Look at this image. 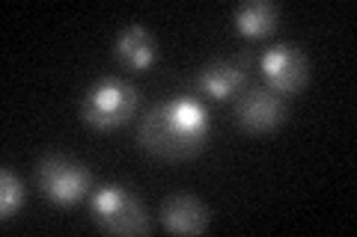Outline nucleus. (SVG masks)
<instances>
[{
	"label": "nucleus",
	"mask_w": 357,
	"mask_h": 237,
	"mask_svg": "<svg viewBox=\"0 0 357 237\" xmlns=\"http://www.w3.org/2000/svg\"><path fill=\"white\" fill-rule=\"evenodd\" d=\"M86 211L93 222L107 234H149L152 220L134 190L122 184H102L89 190Z\"/></svg>",
	"instance_id": "2"
},
{
	"label": "nucleus",
	"mask_w": 357,
	"mask_h": 237,
	"mask_svg": "<svg viewBox=\"0 0 357 237\" xmlns=\"http://www.w3.org/2000/svg\"><path fill=\"white\" fill-rule=\"evenodd\" d=\"M158 222L170 234H203L211 222V211L197 196L178 193L164 199V205L158 211Z\"/></svg>",
	"instance_id": "7"
},
{
	"label": "nucleus",
	"mask_w": 357,
	"mask_h": 237,
	"mask_svg": "<svg viewBox=\"0 0 357 237\" xmlns=\"http://www.w3.org/2000/svg\"><path fill=\"white\" fill-rule=\"evenodd\" d=\"M211 131L208 107L191 95L149 107L137 125V142L161 161H185L206 149Z\"/></svg>",
	"instance_id": "1"
},
{
	"label": "nucleus",
	"mask_w": 357,
	"mask_h": 237,
	"mask_svg": "<svg viewBox=\"0 0 357 237\" xmlns=\"http://www.w3.org/2000/svg\"><path fill=\"white\" fill-rule=\"evenodd\" d=\"M114 56L122 69L128 72H146L158 60V42L143 24H128L119 30L114 42Z\"/></svg>",
	"instance_id": "8"
},
{
	"label": "nucleus",
	"mask_w": 357,
	"mask_h": 237,
	"mask_svg": "<svg viewBox=\"0 0 357 237\" xmlns=\"http://www.w3.org/2000/svg\"><path fill=\"white\" fill-rule=\"evenodd\" d=\"M289 116L286 98L268 86H244L236 98V122L250 133H268L280 128Z\"/></svg>",
	"instance_id": "6"
},
{
	"label": "nucleus",
	"mask_w": 357,
	"mask_h": 237,
	"mask_svg": "<svg viewBox=\"0 0 357 237\" xmlns=\"http://www.w3.org/2000/svg\"><path fill=\"white\" fill-rule=\"evenodd\" d=\"M199 92H206L208 98L223 101V98H236L248 83V69L238 60H215L208 63L197 77Z\"/></svg>",
	"instance_id": "9"
},
{
	"label": "nucleus",
	"mask_w": 357,
	"mask_h": 237,
	"mask_svg": "<svg viewBox=\"0 0 357 237\" xmlns=\"http://www.w3.org/2000/svg\"><path fill=\"white\" fill-rule=\"evenodd\" d=\"M277 21H280V6L271 0H244L232 9V24L241 36L250 39L268 36L271 30H277Z\"/></svg>",
	"instance_id": "10"
},
{
	"label": "nucleus",
	"mask_w": 357,
	"mask_h": 237,
	"mask_svg": "<svg viewBox=\"0 0 357 237\" xmlns=\"http://www.w3.org/2000/svg\"><path fill=\"white\" fill-rule=\"evenodd\" d=\"M24 202H27V190L21 184V178L9 166H3L0 169V217L13 220L24 208Z\"/></svg>",
	"instance_id": "11"
},
{
	"label": "nucleus",
	"mask_w": 357,
	"mask_h": 237,
	"mask_svg": "<svg viewBox=\"0 0 357 237\" xmlns=\"http://www.w3.org/2000/svg\"><path fill=\"white\" fill-rule=\"evenodd\" d=\"M36 187L39 193L60 208H72L84 202L93 190V175L84 163L66 154H48L36 166Z\"/></svg>",
	"instance_id": "4"
},
{
	"label": "nucleus",
	"mask_w": 357,
	"mask_h": 237,
	"mask_svg": "<svg viewBox=\"0 0 357 237\" xmlns=\"http://www.w3.org/2000/svg\"><path fill=\"white\" fill-rule=\"evenodd\" d=\"M259 72L265 83L277 95H298L310 81L307 54L292 42H280L265 48L259 56Z\"/></svg>",
	"instance_id": "5"
},
{
	"label": "nucleus",
	"mask_w": 357,
	"mask_h": 237,
	"mask_svg": "<svg viewBox=\"0 0 357 237\" xmlns=\"http://www.w3.org/2000/svg\"><path fill=\"white\" fill-rule=\"evenodd\" d=\"M137 86L122 77H102L81 98V119L96 131L122 128L137 110Z\"/></svg>",
	"instance_id": "3"
}]
</instances>
